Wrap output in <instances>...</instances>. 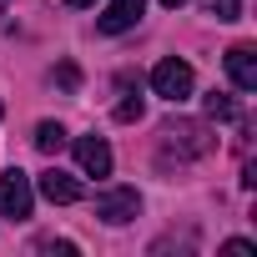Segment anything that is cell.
Segmentation results:
<instances>
[{
	"instance_id": "cell-1",
	"label": "cell",
	"mask_w": 257,
	"mask_h": 257,
	"mask_svg": "<svg viewBox=\"0 0 257 257\" xmlns=\"http://www.w3.org/2000/svg\"><path fill=\"white\" fill-rule=\"evenodd\" d=\"M217 147V137H212V126H202V121H167L162 126V157H177V162H197V157H207Z\"/></svg>"
},
{
	"instance_id": "cell-2",
	"label": "cell",
	"mask_w": 257,
	"mask_h": 257,
	"mask_svg": "<svg viewBox=\"0 0 257 257\" xmlns=\"http://www.w3.org/2000/svg\"><path fill=\"white\" fill-rule=\"evenodd\" d=\"M152 91L162 96V101H187L192 91H197V76H192V66L187 61H177V56H167V61H157L152 66Z\"/></svg>"
},
{
	"instance_id": "cell-3",
	"label": "cell",
	"mask_w": 257,
	"mask_h": 257,
	"mask_svg": "<svg viewBox=\"0 0 257 257\" xmlns=\"http://www.w3.org/2000/svg\"><path fill=\"white\" fill-rule=\"evenodd\" d=\"M31 207H36V182H31L21 167L0 172V217L26 222V217H31Z\"/></svg>"
},
{
	"instance_id": "cell-4",
	"label": "cell",
	"mask_w": 257,
	"mask_h": 257,
	"mask_svg": "<svg viewBox=\"0 0 257 257\" xmlns=\"http://www.w3.org/2000/svg\"><path fill=\"white\" fill-rule=\"evenodd\" d=\"M96 217L106 227H126V222H137L142 217V192L137 187H106L96 197Z\"/></svg>"
},
{
	"instance_id": "cell-5",
	"label": "cell",
	"mask_w": 257,
	"mask_h": 257,
	"mask_svg": "<svg viewBox=\"0 0 257 257\" xmlns=\"http://www.w3.org/2000/svg\"><path fill=\"white\" fill-rule=\"evenodd\" d=\"M142 11H147V0H106V11H101V36H126L137 21H142Z\"/></svg>"
},
{
	"instance_id": "cell-6",
	"label": "cell",
	"mask_w": 257,
	"mask_h": 257,
	"mask_svg": "<svg viewBox=\"0 0 257 257\" xmlns=\"http://www.w3.org/2000/svg\"><path fill=\"white\" fill-rule=\"evenodd\" d=\"M36 192H41L46 202H56V207H71V202H81V197H86V187H81L76 177H66L61 167H51L46 177H36Z\"/></svg>"
},
{
	"instance_id": "cell-7",
	"label": "cell",
	"mask_w": 257,
	"mask_h": 257,
	"mask_svg": "<svg viewBox=\"0 0 257 257\" xmlns=\"http://www.w3.org/2000/svg\"><path fill=\"white\" fill-rule=\"evenodd\" d=\"M76 167L86 177H111V147H106V137H76Z\"/></svg>"
},
{
	"instance_id": "cell-8",
	"label": "cell",
	"mask_w": 257,
	"mask_h": 257,
	"mask_svg": "<svg viewBox=\"0 0 257 257\" xmlns=\"http://www.w3.org/2000/svg\"><path fill=\"white\" fill-rule=\"evenodd\" d=\"M227 76L237 91H257V51L252 46H232L227 51Z\"/></svg>"
},
{
	"instance_id": "cell-9",
	"label": "cell",
	"mask_w": 257,
	"mask_h": 257,
	"mask_svg": "<svg viewBox=\"0 0 257 257\" xmlns=\"http://www.w3.org/2000/svg\"><path fill=\"white\" fill-rule=\"evenodd\" d=\"M61 147H66V126H61V121H41V126H36V152L56 157Z\"/></svg>"
},
{
	"instance_id": "cell-10",
	"label": "cell",
	"mask_w": 257,
	"mask_h": 257,
	"mask_svg": "<svg viewBox=\"0 0 257 257\" xmlns=\"http://www.w3.org/2000/svg\"><path fill=\"white\" fill-rule=\"evenodd\" d=\"M207 116H212V121H242V106H237L232 96L212 91V96H207Z\"/></svg>"
},
{
	"instance_id": "cell-11",
	"label": "cell",
	"mask_w": 257,
	"mask_h": 257,
	"mask_svg": "<svg viewBox=\"0 0 257 257\" xmlns=\"http://www.w3.org/2000/svg\"><path fill=\"white\" fill-rule=\"evenodd\" d=\"M207 16H217V21H237V16H242V0H207Z\"/></svg>"
},
{
	"instance_id": "cell-12",
	"label": "cell",
	"mask_w": 257,
	"mask_h": 257,
	"mask_svg": "<svg viewBox=\"0 0 257 257\" xmlns=\"http://www.w3.org/2000/svg\"><path fill=\"white\" fill-rule=\"evenodd\" d=\"M142 116H147V101H142V96H126V101L116 106V121H142Z\"/></svg>"
},
{
	"instance_id": "cell-13",
	"label": "cell",
	"mask_w": 257,
	"mask_h": 257,
	"mask_svg": "<svg viewBox=\"0 0 257 257\" xmlns=\"http://www.w3.org/2000/svg\"><path fill=\"white\" fill-rule=\"evenodd\" d=\"M36 252H56V257H76V242H56V237H41Z\"/></svg>"
},
{
	"instance_id": "cell-14",
	"label": "cell",
	"mask_w": 257,
	"mask_h": 257,
	"mask_svg": "<svg viewBox=\"0 0 257 257\" xmlns=\"http://www.w3.org/2000/svg\"><path fill=\"white\" fill-rule=\"evenodd\" d=\"M222 252H227V257H252V252H257V242H247V237H232V242H222Z\"/></svg>"
},
{
	"instance_id": "cell-15",
	"label": "cell",
	"mask_w": 257,
	"mask_h": 257,
	"mask_svg": "<svg viewBox=\"0 0 257 257\" xmlns=\"http://www.w3.org/2000/svg\"><path fill=\"white\" fill-rule=\"evenodd\" d=\"M56 76H61V86H66V91H76V81H81V76H76V66H61Z\"/></svg>"
},
{
	"instance_id": "cell-16",
	"label": "cell",
	"mask_w": 257,
	"mask_h": 257,
	"mask_svg": "<svg viewBox=\"0 0 257 257\" xmlns=\"http://www.w3.org/2000/svg\"><path fill=\"white\" fill-rule=\"evenodd\" d=\"M66 6H76V11H91V6H96V0H66Z\"/></svg>"
},
{
	"instance_id": "cell-17",
	"label": "cell",
	"mask_w": 257,
	"mask_h": 257,
	"mask_svg": "<svg viewBox=\"0 0 257 257\" xmlns=\"http://www.w3.org/2000/svg\"><path fill=\"white\" fill-rule=\"evenodd\" d=\"M162 6H167V11H177V6H187V0H162Z\"/></svg>"
},
{
	"instance_id": "cell-18",
	"label": "cell",
	"mask_w": 257,
	"mask_h": 257,
	"mask_svg": "<svg viewBox=\"0 0 257 257\" xmlns=\"http://www.w3.org/2000/svg\"><path fill=\"white\" fill-rule=\"evenodd\" d=\"M6 6H11V0H0V16H6Z\"/></svg>"
}]
</instances>
